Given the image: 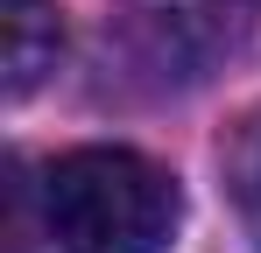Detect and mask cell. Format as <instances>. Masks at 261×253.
<instances>
[{
	"label": "cell",
	"instance_id": "cell-2",
	"mask_svg": "<svg viewBox=\"0 0 261 253\" xmlns=\"http://www.w3.org/2000/svg\"><path fill=\"white\" fill-rule=\"evenodd\" d=\"M64 56V21L57 0H0V64H7V99H29Z\"/></svg>",
	"mask_w": 261,
	"mask_h": 253
},
{
	"label": "cell",
	"instance_id": "cell-1",
	"mask_svg": "<svg viewBox=\"0 0 261 253\" xmlns=\"http://www.w3.org/2000/svg\"><path fill=\"white\" fill-rule=\"evenodd\" d=\"M184 190L134 148H71L43 169V232L64 253H170Z\"/></svg>",
	"mask_w": 261,
	"mask_h": 253
},
{
	"label": "cell",
	"instance_id": "cell-3",
	"mask_svg": "<svg viewBox=\"0 0 261 253\" xmlns=\"http://www.w3.org/2000/svg\"><path fill=\"white\" fill-rule=\"evenodd\" d=\"M219 176H226V197L240 211L247 239L261 246V106H247L240 120L226 126V141H219Z\"/></svg>",
	"mask_w": 261,
	"mask_h": 253
}]
</instances>
